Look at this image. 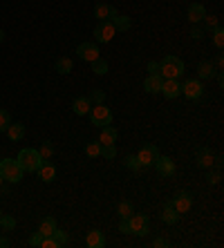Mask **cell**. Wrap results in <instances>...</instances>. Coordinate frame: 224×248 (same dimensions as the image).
<instances>
[{
    "label": "cell",
    "mask_w": 224,
    "mask_h": 248,
    "mask_svg": "<svg viewBox=\"0 0 224 248\" xmlns=\"http://www.w3.org/2000/svg\"><path fill=\"white\" fill-rule=\"evenodd\" d=\"M184 74V61L179 56H164L159 63V76L161 78H179Z\"/></svg>",
    "instance_id": "1"
},
{
    "label": "cell",
    "mask_w": 224,
    "mask_h": 248,
    "mask_svg": "<svg viewBox=\"0 0 224 248\" xmlns=\"http://www.w3.org/2000/svg\"><path fill=\"white\" fill-rule=\"evenodd\" d=\"M18 163H20V168H23V172H36L40 168V163L45 161L43 156H40L38 150H34V148H23V150L18 152Z\"/></svg>",
    "instance_id": "2"
},
{
    "label": "cell",
    "mask_w": 224,
    "mask_h": 248,
    "mask_svg": "<svg viewBox=\"0 0 224 248\" xmlns=\"http://www.w3.org/2000/svg\"><path fill=\"white\" fill-rule=\"evenodd\" d=\"M0 177H2V181H9V184H18L23 179V168H20L18 159H0Z\"/></svg>",
    "instance_id": "3"
},
{
    "label": "cell",
    "mask_w": 224,
    "mask_h": 248,
    "mask_svg": "<svg viewBox=\"0 0 224 248\" xmlns=\"http://www.w3.org/2000/svg\"><path fill=\"white\" fill-rule=\"evenodd\" d=\"M90 121L97 127L110 125L112 123V112H110V108H105V103H99L94 108H90Z\"/></svg>",
    "instance_id": "4"
},
{
    "label": "cell",
    "mask_w": 224,
    "mask_h": 248,
    "mask_svg": "<svg viewBox=\"0 0 224 248\" xmlns=\"http://www.w3.org/2000/svg\"><path fill=\"white\" fill-rule=\"evenodd\" d=\"M128 224H130V235H139V237H144V235H148V224H150V219H148V215H144V213H135L132 217H128Z\"/></svg>",
    "instance_id": "5"
},
{
    "label": "cell",
    "mask_w": 224,
    "mask_h": 248,
    "mask_svg": "<svg viewBox=\"0 0 224 248\" xmlns=\"http://www.w3.org/2000/svg\"><path fill=\"white\" fill-rule=\"evenodd\" d=\"M115 34H117V29L112 27V23L110 20H103V23H99L97 27H94V41L97 43H110L112 38H115Z\"/></svg>",
    "instance_id": "6"
},
{
    "label": "cell",
    "mask_w": 224,
    "mask_h": 248,
    "mask_svg": "<svg viewBox=\"0 0 224 248\" xmlns=\"http://www.w3.org/2000/svg\"><path fill=\"white\" fill-rule=\"evenodd\" d=\"M157 156H159V150H157V145L155 143H146L141 150H139L137 159L139 163H141V168H150L153 163L157 161Z\"/></svg>",
    "instance_id": "7"
},
{
    "label": "cell",
    "mask_w": 224,
    "mask_h": 248,
    "mask_svg": "<svg viewBox=\"0 0 224 248\" xmlns=\"http://www.w3.org/2000/svg\"><path fill=\"white\" fill-rule=\"evenodd\" d=\"M171 203H172V208H175L179 215H184V213H189L190 208H193V195H190L189 190H182V192L175 195V199H172Z\"/></svg>",
    "instance_id": "8"
},
{
    "label": "cell",
    "mask_w": 224,
    "mask_h": 248,
    "mask_svg": "<svg viewBox=\"0 0 224 248\" xmlns=\"http://www.w3.org/2000/svg\"><path fill=\"white\" fill-rule=\"evenodd\" d=\"M182 94H184L186 98H190V101H197V98H202V94H204V85H202V81H197V78H190V81H186L184 85H182Z\"/></svg>",
    "instance_id": "9"
},
{
    "label": "cell",
    "mask_w": 224,
    "mask_h": 248,
    "mask_svg": "<svg viewBox=\"0 0 224 248\" xmlns=\"http://www.w3.org/2000/svg\"><path fill=\"white\" fill-rule=\"evenodd\" d=\"M76 56H79L81 61H87V63L97 61V58H99V47H97V43H81V45L76 47Z\"/></svg>",
    "instance_id": "10"
},
{
    "label": "cell",
    "mask_w": 224,
    "mask_h": 248,
    "mask_svg": "<svg viewBox=\"0 0 224 248\" xmlns=\"http://www.w3.org/2000/svg\"><path fill=\"white\" fill-rule=\"evenodd\" d=\"M161 94L166 98H177L179 94H182V83L177 81V78H164V83H161V90H159Z\"/></svg>",
    "instance_id": "11"
},
{
    "label": "cell",
    "mask_w": 224,
    "mask_h": 248,
    "mask_svg": "<svg viewBox=\"0 0 224 248\" xmlns=\"http://www.w3.org/2000/svg\"><path fill=\"white\" fill-rule=\"evenodd\" d=\"M110 23H112V27H115L117 31H128L132 25L130 18H128L126 14H119L115 7H110Z\"/></svg>",
    "instance_id": "12"
},
{
    "label": "cell",
    "mask_w": 224,
    "mask_h": 248,
    "mask_svg": "<svg viewBox=\"0 0 224 248\" xmlns=\"http://www.w3.org/2000/svg\"><path fill=\"white\" fill-rule=\"evenodd\" d=\"M153 166L157 168V172H159L161 177H172V174H175V161H172L171 156H161L159 155Z\"/></svg>",
    "instance_id": "13"
},
{
    "label": "cell",
    "mask_w": 224,
    "mask_h": 248,
    "mask_svg": "<svg viewBox=\"0 0 224 248\" xmlns=\"http://www.w3.org/2000/svg\"><path fill=\"white\" fill-rule=\"evenodd\" d=\"M117 137H119L117 127L103 125V127H101V137H99V143H101V145H115V143H117Z\"/></svg>",
    "instance_id": "14"
},
{
    "label": "cell",
    "mask_w": 224,
    "mask_h": 248,
    "mask_svg": "<svg viewBox=\"0 0 224 248\" xmlns=\"http://www.w3.org/2000/svg\"><path fill=\"white\" fill-rule=\"evenodd\" d=\"M36 172H38L40 181H45V184H50V181H54V177H56V168H54L52 163H50V161L45 159V161L40 163V168L36 170Z\"/></svg>",
    "instance_id": "15"
},
{
    "label": "cell",
    "mask_w": 224,
    "mask_h": 248,
    "mask_svg": "<svg viewBox=\"0 0 224 248\" xmlns=\"http://www.w3.org/2000/svg\"><path fill=\"white\" fill-rule=\"evenodd\" d=\"M86 244H87L90 248H103V246H105L103 232L99 231V228H92V231L87 232V237H86Z\"/></svg>",
    "instance_id": "16"
},
{
    "label": "cell",
    "mask_w": 224,
    "mask_h": 248,
    "mask_svg": "<svg viewBox=\"0 0 224 248\" xmlns=\"http://www.w3.org/2000/svg\"><path fill=\"white\" fill-rule=\"evenodd\" d=\"M90 108H92V103H90V98H87V96H79L74 103H72V110H74L76 116L90 114Z\"/></svg>",
    "instance_id": "17"
},
{
    "label": "cell",
    "mask_w": 224,
    "mask_h": 248,
    "mask_svg": "<svg viewBox=\"0 0 224 248\" xmlns=\"http://www.w3.org/2000/svg\"><path fill=\"white\" fill-rule=\"evenodd\" d=\"M161 83H164V78L159 74H148V78L144 81V90L148 94H157L161 90Z\"/></svg>",
    "instance_id": "18"
},
{
    "label": "cell",
    "mask_w": 224,
    "mask_h": 248,
    "mask_svg": "<svg viewBox=\"0 0 224 248\" xmlns=\"http://www.w3.org/2000/svg\"><path fill=\"white\" fill-rule=\"evenodd\" d=\"M179 217H182V215H179L177 210L172 208V203L168 202L166 206H164V213H161V221H164V224H168V226H172V224H177V221H179Z\"/></svg>",
    "instance_id": "19"
},
{
    "label": "cell",
    "mask_w": 224,
    "mask_h": 248,
    "mask_svg": "<svg viewBox=\"0 0 224 248\" xmlns=\"http://www.w3.org/2000/svg\"><path fill=\"white\" fill-rule=\"evenodd\" d=\"M207 16V9H204V5H200V2H193V5L189 7V20L193 25L202 23V18Z\"/></svg>",
    "instance_id": "20"
},
{
    "label": "cell",
    "mask_w": 224,
    "mask_h": 248,
    "mask_svg": "<svg viewBox=\"0 0 224 248\" xmlns=\"http://www.w3.org/2000/svg\"><path fill=\"white\" fill-rule=\"evenodd\" d=\"M58 226H56V219H54V217H45V219L40 221V226H38V232L43 237H50L52 235L54 231H56Z\"/></svg>",
    "instance_id": "21"
},
{
    "label": "cell",
    "mask_w": 224,
    "mask_h": 248,
    "mask_svg": "<svg viewBox=\"0 0 224 248\" xmlns=\"http://www.w3.org/2000/svg\"><path fill=\"white\" fill-rule=\"evenodd\" d=\"M213 155H211V150L208 148H200L197 150V166L200 168H211L213 166Z\"/></svg>",
    "instance_id": "22"
},
{
    "label": "cell",
    "mask_w": 224,
    "mask_h": 248,
    "mask_svg": "<svg viewBox=\"0 0 224 248\" xmlns=\"http://www.w3.org/2000/svg\"><path fill=\"white\" fill-rule=\"evenodd\" d=\"M7 137L12 139V141H20L25 137V125L23 123H9L7 127Z\"/></svg>",
    "instance_id": "23"
},
{
    "label": "cell",
    "mask_w": 224,
    "mask_h": 248,
    "mask_svg": "<svg viewBox=\"0 0 224 248\" xmlns=\"http://www.w3.org/2000/svg\"><path fill=\"white\" fill-rule=\"evenodd\" d=\"M197 74H200V78H211V76H215V67H213V63H208V61H202V63L197 65Z\"/></svg>",
    "instance_id": "24"
},
{
    "label": "cell",
    "mask_w": 224,
    "mask_h": 248,
    "mask_svg": "<svg viewBox=\"0 0 224 248\" xmlns=\"http://www.w3.org/2000/svg\"><path fill=\"white\" fill-rule=\"evenodd\" d=\"M72 67H74V63H72V58H68V56H63V58H58L56 61V72L58 74H69Z\"/></svg>",
    "instance_id": "25"
},
{
    "label": "cell",
    "mask_w": 224,
    "mask_h": 248,
    "mask_svg": "<svg viewBox=\"0 0 224 248\" xmlns=\"http://www.w3.org/2000/svg\"><path fill=\"white\" fill-rule=\"evenodd\" d=\"M94 16L99 18V23L110 20V5H105V2H99V5L94 7Z\"/></svg>",
    "instance_id": "26"
},
{
    "label": "cell",
    "mask_w": 224,
    "mask_h": 248,
    "mask_svg": "<svg viewBox=\"0 0 224 248\" xmlns=\"http://www.w3.org/2000/svg\"><path fill=\"white\" fill-rule=\"evenodd\" d=\"M56 242V248H63V246H68V242H69V237H68V232L65 231H61V228H56V231L50 235Z\"/></svg>",
    "instance_id": "27"
},
{
    "label": "cell",
    "mask_w": 224,
    "mask_h": 248,
    "mask_svg": "<svg viewBox=\"0 0 224 248\" xmlns=\"http://www.w3.org/2000/svg\"><path fill=\"white\" fill-rule=\"evenodd\" d=\"M86 155L90 156V159L101 156V143H99V141H90V143H86Z\"/></svg>",
    "instance_id": "28"
},
{
    "label": "cell",
    "mask_w": 224,
    "mask_h": 248,
    "mask_svg": "<svg viewBox=\"0 0 224 248\" xmlns=\"http://www.w3.org/2000/svg\"><path fill=\"white\" fill-rule=\"evenodd\" d=\"M92 72L94 74H99V76L108 74V61H103L101 56H99L97 61H92Z\"/></svg>",
    "instance_id": "29"
},
{
    "label": "cell",
    "mask_w": 224,
    "mask_h": 248,
    "mask_svg": "<svg viewBox=\"0 0 224 248\" xmlns=\"http://www.w3.org/2000/svg\"><path fill=\"white\" fill-rule=\"evenodd\" d=\"M117 210H119V217H121V219H128V217H132V215H135V208H132L130 202H121Z\"/></svg>",
    "instance_id": "30"
},
{
    "label": "cell",
    "mask_w": 224,
    "mask_h": 248,
    "mask_svg": "<svg viewBox=\"0 0 224 248\" xmlns=\"http://www.w3.org/2000/svg\"><path fill=\"white\" fill-rule=\"evenodd\" d=\"M211 34H213V43H215V47H220V49H222V47H224V29L218 25Z\"/></svg>",
    "instance_id": "31"
},
{
    "label": "cell",
    "mask_w": 224,
    "mask_h": 248,
    "mask_svg": "<svg viewBox=\"0 0 224 248\" xmlns=\"http://www.w3.org/2000/svg\"><path fill=\"white\" fill-rule=\"evenodd\" d=\"M0 226H2V231H12L14 226H16V219H14L12 215H0Z\"/></svg>",
    "instance_id": "32"
},
{
    "label": "cell",
    "mask_w": 224,
    "mask_h": 248,
    "mask_svg": "<svg viewBox=\"0 0 224 248\" xmlns=\"http://www.w3.org/2000/svg\"><path fill=\"white\" fill-rule=\"evenodd\" d=\"M9 123H12V116H9V112H7V110H0V132H7Z\"/></svg>",
    "instance_id": "33"
},
{
    "label": "cell",
    "mask_w": 224,
    "mask_h": 248,
    "mask_svg": "<svg viewBox=\"0 0 224 248\" xmlns=\"http://www.w3.org/2000/svg\"><path fill=\"white\" fill-rule=\"evenodd\" d=\"M126 163L128 168H130V170H135V172H139V170H141V163H139V159L135 155H130V156H126Z\"/></svg>",
    "instance_id": "34"
},
{
    "label": "cell",
    "mask_w": 224,
    "mask_h": 248,
    "mask_svg": "<svg viewBox=\"0 0 224 248\" xmlns=\"http://www.w3.org/2000/svg\"><path fill=\"white\" fill-rule=\"evenodd\" d=\"M202 23H204V29H215L220 25V20H218V16H204L202 18Z\"/></svg>",
    "instance_id": "35"
},
{
    "label": "cell",
    "mask_w": 224,
    "mask_h": 248,
    "mask_svg": "<svg viewBox=\"0 0 224 248\" xmlns=\"http://www.w3.org/2000/svg\"><path fill=\"white\" fill-rule=\"evenodd\" d=\"M40 156H43V159H50V156H52L54 155V145L52 143H50V141H45V143H43V145H40Z\"/></svg>",
    "instance_id": "36"
},
{
    "label": "cell",
    "mask_w": 224,
    "mask_h": 248,
    "mask_svg": "<svg viewBox=\"0 0 224 248\" xmlns=\"http://www.w3.org/2000/svg\"><path fill=\"white\" fill-rule=\"evenodd\" d=\"M87 98H90V103L99 105V103H103V101H105V92H103V90H94L92 96H87Z\"/></svg>",
    "instance_id": "37"
},
{
    "label": "cell",
    "mask_w": 224,
    "mask_h": 248,
    "mask_svg": "<svg viewBox=\"0 0 224 248\" xmlns=\"http://www.w3.org/2000/svg\"><path fill=\"white\" fill-rule=\"evenodd\" d=\"M101 156H105V159H115L117 148L115 145H101Z\"/></svg>",
    "instance_id": "38"
},
{
    "label": "cell",
    "mask_w": 224,
    "mask_h": 248,
    "mask_svg": "<svg viewBox=\"0 0 224 248\" xmlns=\"http://www.w3.org/2000/svg\"><path fill=\"white\" fill-rule=\"evenodd\" d=\"M43 239H45V237H43L38 231H36L34 235L29 237V244H32V246H40V244H43Z\"/></svg>",
    "instance_id": "39"
},
{
    "label": "cell",
    "mask_w": 224,
    "mask_h": 248,
    "mask_svg": "<svg viewBox=\"0 0 224 248\" xmlns=\"http://www.w3.org/2000/svg\"><path fill=\"white\" fill-rule=\"evenodd\" d=\"M220 179H222V174H220V172H208V174H207V181H208L211 186L220 184Z\"/></svg>",
    "instance_id": "40"
},
{
    "label": "cell",
    "mask_w": 224,
    "mask_h": 248,
    "mask_svg": "<svg viewBox=\"0 0 224 248\" xmlns=\"http://www.w3.org/2000/svg\"><path fill=\"white\" fill-rule=\"evenodd\" d=\"M153 246H155V248H168V246H171V242H168V239H164V237H157L155 242H153Z\"/></svg>",
    "instance_id": "41"
},
{
    "label": "cell",
    "mask_w": 224,
    "mask_h": 248,
    "mask_svg": "<svg viewBox=\"0 0 224 248\" xmlns=\"http://www.w3.org/2000/svg\"><path fill=\"white\" fill-rule=\"evenodd\" d=\"M119 231L123 232V235H130V224H128V219H121L119 221Z\"/></svg>",
    "instance_id": "42"
},
{
    "label": "cell",
    "mask_w": 224,
    "mask_h": 248,
    "mask_svg": "<svg viewBox=\"0 0 224 248\" xmlns=\"http://www.w3.org/2000/svg\"><path fill=\"white\" fill-rule=\"evenodd\" d=\"M202 34H204V29L202 27H197V25H193V29H190V36H193V38H202Z\"/></svg>",
    "instance_id": "43"
},
{
    "label": "cell",
    "mask_w": 224,
    "mask_h": 248,
    "mask_svg": "<svg viewBox=\"0 0 224 248\" xmlns=\"http://www.w3.org/2000/svg\"><path fill=\"white\" fill-rule=\"evenodd\" d=\"M40 246H43V248H56V242H54L52 237H45V239H43V244H40Z\"/></svg>",
    "instance_id": "44"
},
{
    "label": "cell",
    "mask_w": 224,
    "mask_h": 248,
    "mask_svg": "<svg viewBox=\"0 0 224 248\" xmlns=\"http://www.w3.org/2000/svg\"><path fill=\"white\" fill-rule=\"evenodd\" d=\"M148 72H150V74H159V63L150 61V63H148Z\"/></svg>",
    "instance_id": "45"
},
{
    "label": "cell",
    "mask_w": 224,
    "mask_h": 248,
    "mask_svg": "<svg viewBox=\"0 0 224 248\" xmlns=\"http://www.w3.org/2000/svg\"><path fill=\"white\" fill-rule=\"evenodd\" d=\"M215 65H218V69L222 72V65H224V58L222 56H218V61H215Z\"/></svg>",
    "instance_id": "46"
},
{
    "label": "cell",
    "mask_w": 224,
    "mask_h": 248,
    "mask_svg": "<svg viewBox=\"0 0 224 248\" xmlns=\"http://www.w3.org/2000/svg\"><path fill=\"white\" fill-rule=\"evenodd\" d=\"M5 41V31H2V29H0V43Z\"/></svg>",
    "instance_id": "47"
},
{
    "label": "cell",
    "mask_w": 224,
    "mask_h": 248,
    "mask_svg": "<svg viewBox=\"0 0 224 248\" xmlns=\"http://www.w3.org/2000/svg\"><path fill=\"white\" fill-rule=\"evenodd\" d=\"M0 246H2V237H0Z\"/></svg>",
    "instance_id": "48"
},
{
    "label": "cell",
    "mask_w": 224,
    "mask_h": 248,
    "mask_svg": "<svg viewBox=\"0 0 224 248\" xmlns=\"http://www.w3.org/2000/svg\"><path fill=\"white\" fill-rule=\"evenodd\" d=\"M0 184H2V177H0Z\"/></svg>",
    "instance_id": "49"
},
{
    "label": "cell",
    "mask_w": 224,
    "mask_h": 248,
    "mask_svg": "<svg viewBox=\"0 0 224 248\" xmlns=\"http://www.w3.org/2000/svg\"><path fill=\"white\" fill-rule=\"evenodd\" d=\"M0 215H2V210H0Z\"/></svg>",
    "instance_id": "50"
},
{
    "label": "cell",
    "mask_w": 224,
    "mask_h": 248,
    "mask_svg": "<svg viewBox=\"0 0 224 248\" xmlns=\"http://www.w3.org/2000/svg\"><path fill=\"white\" fill-rule=\"evenodd\" d=\"M0 159H2V156H0Z\"/></svg>",
    "instance_id": "51"
}]
</instances>
